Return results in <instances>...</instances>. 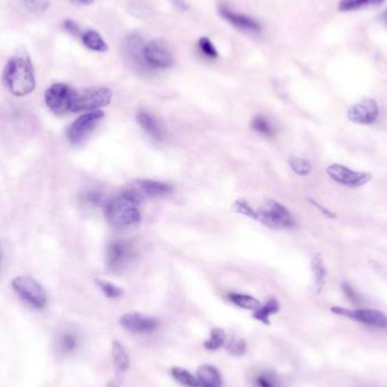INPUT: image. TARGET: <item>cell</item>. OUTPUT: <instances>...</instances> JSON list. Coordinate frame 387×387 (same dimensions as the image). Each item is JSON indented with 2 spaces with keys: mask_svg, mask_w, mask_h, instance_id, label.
Here are the masks:
<instances>
[{
  "mask_svg": "<svg viewBox=\"0 0 387 387\" xmlns=\"http://www.w3.org/2000/svg\"><path fill=\"white\" fill-rule=\"evenodd\" d=\"M1 80L5 87L15 97H25L36 90L34 67L27 51L20 49L7 60Z\"/></svg>",
  "mask_w": 387,
  "mask_h": 387,
  "instance_id": "obj_1",
  "label": "cell"
},
{
  "mask_svg": "<svg viewBox=\"0 0 387 387\" xmlns=\"http://www.w3.org/2000/svg\"><path fill=\"white\" fill-rule=\"evenodd\" d=\"M143 202L141 196L129 187L106 203V219L115 228L128 229L135 227L142 220L139 205Z\"/></svg>",
  "mask_w": 387,
  "mask_h": 387,
  "instance_id": "obj_2",
  "label": "cell"
},
{
  "mask_svg": "<svg viewBox=\"0 0 387 387\" xmlns=\"http://www.w3.org/2000/svg\"><path fill=\"white\" fill-rule=\"evenodd\" d=\"M113 100V91L108 87H92L77 92L71 113H91L108 106Z\"/></svg>",
  "mask_w": 387,
  "mask_h": 387,
  "instance_id": "obj_3",
  "label": "cell"
},
{
  "mask_svg": "<svg viewBox=\"0 0 387 387\" xmlns=\"http://www.w3.org/2000/svg\"><path fill=\"white\" fill-rule=\"evenodd\" d=\"M13 289L24 302L36 309H43L48 304L45 290L36 279L31 276H17L12 282Z\"/></svg>",
  "mask_w": 387,
  "mask_h": 387,
  "instance_id": "obj_4",
  "label": "cell"
},
{
  "mask_svg": "<svg viewBox=\"0 0 387 387\" xmlns=\"http://www.w3.org/2000/svg\"><path fill=\"white\" fill-rule=\"evenodd\" d=\"M136 256V251L127 240H115L106 247V264L111 272H122Z\"/></svg>",
  "mask_w": 387,
  "mask_h": 387,
  "instance_id": "obj_5",
  "label": "cell"
},
{
  "mask_svg": "<svg viewBox=\"0 0 387 387\" xmlns=\"http://www.w3.org/2000/svg\"><path fill=\"white\" fill-rule=\"evenodd\" d=\"M77 91L65 83H55L45 91V100L48 108L57 113L65 115L71 113Z\"/></svg>",
  "mask_w": 387,
  "mask_h": 387,
  "instance_id": "obj_6",
  "label": "cell"
},
{
  "mask_svg": "<svg viewBox=\"0 0 387 387\" xmlns=\"http://www.w3.org/2000/svg\"><path fill=\"white\" fill-rule=\"evenodd\" d=\"M145 62L151 69H170L175 64V58L172 55L168 43L163 40H152L145 45Z\"/></svg>",
  "mask_w": 387,
  "mask_h": 387,
  "instance_id": "obj_7",
  "label": "cell"
},
{
  "mask_svg": "<svg viewBox=\"0 0 387 387\" xmlns=\"http://www.w3.org/2000/svg\"><path fill=\"white\" fill-rule=\"evenodd\" d=\"M260 213V220L272 228H293L295 219L287 207L276 201H269Z\"/></svg>",
  "mask_w": 387,
  "mask_h": 387,
  "instance_id": "obj_8",
  "label": "cell"
},
{
  "mask_svg": "<svg viewBox=\"0 0 387 387\" xmlns=\"http://www.w3.org/2000/svg\"><path fill=\"white\" fill-rule=\"evenodd\" d=\"M326 172L332 181L349 188L365 186L367 183L372 181V174L370 172L356 171L339 163L328 166Z\"/></svg>",
  "mask_w": 387,
  "mask_h": 387,
  "instance_id": "obj_9",
  "label": "cell"
},
{
  "mask_svg": "<svg viewBox=\"0 0 387 387\" xmlns=\"http://www.w3.org/2000/svg\"><path fill=\"white\" fill-rule=\"evenodd\" d=\"M332 313L337 314L339 316H344L346 318L353 319L356 322L364 324L374 328H387V316L383 311L376 309H349V308L333 307Z\"/></svg>",
  "mask_w": 387,
  "mask_h": 387,
  "instance_id": "obj_10",
  "label": "cell"
},
{
  "mask_svg": "<svg viewBox=\"0 0 387 387\" xmlns=\"http://www.w3.org/2000/svg\"><path fill=\"white\" fill-rule=\"evenodd\" d=\"M104 118V113L101 110H95V111L80 115L67 129V137H69V142L73 144H78L82 142Z\"/></svg>",
  "mask_w": 387,
  "mask_h": 387,
  "instance_id": "obj_11",
  "label": "cell"
},
{
  "mask_svg": "<svg viewBox=\"0 0 387 387\" xmlns=\"http://www.w3.org/2000/svg\"><path fill=\"white\" fill-rule=\"evenodd\" d=\"M379 117V106L374 99H364L350 106L348 119L358 125H372Z\"/></svg>",
  "mask_w": 387,
  "mask_h": 387,
  "instance_id": "obj_12",
  "label": "cell"
},
{
  "mask_svg": "<svg viewBox=\"0 0 387 387\" xmlns=\"http://www.w3.org/2000/svg\"><path fill=\"white\" fill-rule=\"evenodd\" d=\"M120 324L127 331L136 335L153 333L159 328V322L157 319L139 313L125 314L120 318Z\"/></svg>",
  "mask_w": 387,
  "mask_h": 387,
  "instance_id": "obj_13",
  "label": "cell"
},
{
  "mask_svg": "<svg viewBox=\"0 0 387 387\" xmlns=\"http://www.w3.org/2000/svg\"><path fill=\"white\" fill-rule=\"evenodd\" d=\"M129 187L141 196L143 201L146 198L164 197L174 192L171 185L152 179H139Z\"/></svg>",
  "mask_w": 387,
  "mask_h": 387,
  "instance_id": "obj_14",
  "label": "cell"
},
{
  "mask_svg": "<svg viewBox=\"0 0 387 387\" xmlns=\"http://www.w3.org/2000/svg\"><path fill=\"white\" fill-rule=\"evenodd\" d=\"M220 15L225 18V21L232 24L234 27L239 30L246 31V32L260 33L262 30V27L258 21H255L254 18L251 16L244 15L240 13H236L227 6V5H221L219 8Z\"/></svg>",
  "mask_w": 387,
  "mask_h": 387,
  "instance_id": "obj_15",
  "label": "cell"
},
{
  "mask_svg": "<svg viewBox=\"0 0 387 387\" xmlns=\"http://www.w3.org/2000/svg\"><path fill=\"white\" fill-rule=\"evenodd\" d=\"M80 335L71 328H64L55 339L56 351L62 357L75 353L80 348Z\"/></svg>",
  "mask_w": 387,
  "mask_h": 387,
  "instance_id": "obj_16",
  "label": "cell"
},
{
  "mask_svg": "<svg viewBox=\"0 0 387 387\" xmlns=\"http://www.w3.org/2000/svg\"><path fill=\"white\" fill-rule=\"evenodd\" d=\"M137 122L146 133L155 139V141H162L166 136L162 125L160 124L159 120L155 118V115H152L145 110H139L136 113Z\"/></svg>",
  "mask_w": 387,
  "mask_h": 387,
  "instance_id": "obj_17",
  "label": "cell"
},
{
  "mask_svg": "<svg viewBox=\"0 0 387 387\" xmlns=\"http://www.w3.org/2000/svg\"><path fill=\"white\" fill-rule=\"evenodd\" d=\"M198 387H221L222 377L219 370L211 365H203L197 370Z\"/></svg>",
  "mask_w": 387,
  "mask_h": 387,
  "instance_id": "obj_18",
  "label": "cell"
},
{
  "mask_svg": "<svg viewBox=\"0 0 387 387\" xmlns=\"http://www.w3.org/2000/svg\"><path fill=\"white\" fill-rule=\"evenodd\" d=\"M311 271L314 275V291L319 295L325 287L326 276H328L325 263L321 255H315L311 260Z\"/></svg>",
  "mask_w": 387,
  "mask_h": 387,
  "instance_id": "obj_19",
  "label": "cell"
},
{
  "mask_svg": "<svg viewBox=\"0 0 387 387\" xmlns=\"http://www.w3.org/2000/svg\"><path fill=\"white\" fill-rule=\"evenodd\" d=\"M144 40L137 34H132L126 38V50L127 53H129V56L132 57V59L134 62H136L139 65L146 66L144 58V49H145Z\"/></svg>",
  "mask_w": 387,
  "mask_h": 387,
  "instance_id": "obj_20",
  "label": "cell"
},
{
  "mask_svg": "<svg viewBox=\"0 0 387 387\" xmlns=\"http://www.w3.org/2000/svg\"><path fill=\"white\" fill-rule=\"evenodd\" d=\"M111 357H113V366L119 375H122L129 370L130 359L125 346L118 341L113 343V350H111Z\"/></svg>",
  "mask_w": 387,
  "mask_h": 387,
  "instance_id": "obj_21",
  "label": "cell"
},
{
  "mask_svg": "<svg viewBox=\"0 0 387 387\" xmlns=\"http://www.w3.org/2000/svg\"><path fill=\"white\" fill-rule=\"evenodd\" d=\"M80 40L90 50L95 51V52H106V51H108V45H106V42L104 41V38L101 36L98 31H84L82 36H80Z\"/></svg>",
  "mask_w": 387,
  "mask_h": 387,
  "instance_id": "obj_22",
  "label": "cell"
},
{
  "mask_svg": "<svg viewBox=\"0 0 387 387\" xmlns=\"http://www.w3.org/2000/svg\"><path fill=\"white\" fill-rule=\"evenodd\" d=\"M279 311H280V304L278 300L269 299L264 306H260L258 311H254V318L258 322L263 323L265 325H269V318Z\"/></svg>",
  "mask_w": 387,
  "mask_h": 387,
  "instance_id": "obj_23",
  "label": "cell"
},
{
  "mask_svg": "<svg viewBox=\"0 0 387 387\" xmlns=\"http://www.w3.org/2000/svg\"><path fill=\"white\" fill-rule=\"evenodd\" d=\"M227 333L223 328H216L211 331L209 339L204 342L205 349L209 351H216L221 349L222 346L227 343Z\"/></svg>",
  "mask_w": 387,
  "mask_h": 387,
  "instance_id": "obj_24",
  "label": "cell"
},
{
  "mask_svg": "<svg viewBox=\"0 0 387 387\" xmlns=\"http://www.w3.org/2000/svg\"><path fill=\"white\" fill-rule=\"evenodd\" d=\"M229 300L232 304H236L237 307L247 309V311H258L260 307V302L254 297L241 295V293H230Z\"/></svg>",
  "mask_w": 387,
  "mask_h": 387,
  "instance_id": "obj_25",
  "label": "cell"
},
{
  "mask_svg": "<svg viewBox=\"0 0 387 387\" xmlns=\"http://www.w3.org/2000/svg\"><path fill=\"white\" fill-rule=\"evenodd\" d=\"M290 168L295 174L300 176V177H307L311 175L313 171V166H311V161H308L307 159L299 157H291L288 160Z\"/></svg>",
  "mask_w": 387,
  "mask_h": 387,
  "instance_id": "obj_26",
  "label": "cell"
},
{
  "mask_svg": "<svg viewBox=\"0 0 387 387\" xmlns=\"http://www.w3.org/2000/svg\"><path fill=\"white\" fill-rule=\"evenodd\" d=\"M385 0H341L339 10L350 12L366 6H379Z\"/></svg>",
  "mask_w": 387,
  "mask_h": 387,
  "instance_id": "obj_27",
  "label": "cell"
},
{
  "mask_svg": "<svg viewBox=\"0 0 387 387\" xmlns=\"http://www.w3.org/2000/svg\"><path fill=\"white\" fill-rule=\"evenodd\" d=\"M171 375L179 384L183 385V386L198 387L197 377H195L192 372L187 370L176 367V368H172Z\"/></svg>",
  "mask_w": 387,
  "mask_h": 387,
  "instance_id": "obj_28",
  "label": "cell"
},
{
  "mask_svg": "<svg viewBox=\"0 0 387 387\" xmlns=\"http://www.w3.org/2000/svg\"><path fill=\"white\" fill-rule=\"evenodd\" d=\"M251 128L256 130L258 133L263 134L265 136H274L275 128L269 119L265 118L263 115H258L253 119L251 122Z\"/></svg>",
  "mask_w": 387,
  "mask_h": 387,
  "instance_id": "obj_29",
  "label": "cell"
},
{
  "mask_svg": "<svg viewBox=\"0 0 387 387\" xmlns=\"http://www.w3.org/2000/svg\"><path fill=\"white\" fill-rule=\"evenodd\" d=\"M24 8L33 15H42L50 7V0H21Z\"/></svg>",
  "mask_w": 387,
  "mask_h": 387,
  "instance_id": "obj_30",
  "label": "cell"
},
{
  "mask_svg": "<svg viewBox=\"0 0 387 387\" xmlns=\"http://www.w3.org/2000/svg\"><path fill=\"white\" fill-rule=\"evenodd\" d=\"M95 283L100 288L101 291L104 293V296L110 299L120 298L122 296V288L117 287L115 284L97 279Z\"/></svg>",
  "mask_w": 387,
  "mask_h": 387,
  "instance_id": "obj_31",
  "label": "cell"
},
{
  "mask_svg": "<svg viewBox=\"0 0 387 387\" xmlns=\"http://www.w3.org/2000/svg\"><path fill=\"white\" fill-rule=\"evenodd\" d=\"M229 353L236 357H241L247 351V342L241 337H232L225 343Z\"/></svg>",
  "mask_w": 387,
  "mask_h": 387,
  "instance_id": "obj_32",
  "label": "cell"
},
{
  "mask_svg": "<svg viewBox=\"0 0 387 387\" xmlns=\"http://www.w3.org/2000/svg\"><path fill=\"white\" fill-rule=\"evenodd\" d=\"M234 209L237 213L248 216L251 219L256 220V221L260 220L258 211L255 210L254 207L251 206L248 202L245 201V199H238V201L234 202Z\"/></svg>",
  "mask_w": 387,
  "mask_h": 387,
  "instance_id": "obj_33",
  "label": "cell"
},
{
  "mask_svg": "<svg viewBox=\"0 0 387 387\" xmlns=\"http://www.w3.org/2000/svg\"><path fill=\"white\" fill-rule=\"evenodd\" d=\"M198 48H199V51H201L205 57H207V58L214 59V58H218V57H219V53H218L216 48L214 47L210 38H206V36H203V38L198 40Z\"/></svg>",
  "mask_w": 387,
  "mask_h": 387,
  "instance_id": "obj_34",
  "label": "cell"
},
{
  "mask_svg": "<svg viewBox=\"0 0 387 387\" xmlns=\"http://www.w3.org/2000/svg\"><path fill=\"white\" fill-rule=\"evenodd\" d=\"M82 203L87 205V206H98L101 203L100 192H95V190H89V192H86L85 194L82 196Z\"/></svg>",
  "mask_w": 387,
  "mask_h": 387,
  "instance_id": "obj_35",
  "label": "cell"
},
{
  "mask_svg": "<svg viewBox=\"0 0 387 387\" xmlns=\"http://www.w3.org/2000/svg\"><path fill=\"white\" fill-rule=\"evenodd\" d=\"M342 291L346 295V298L349 299L350 302H353V304H359L361 302L360 295L349 283H346V282L342 283Z\"/></svg>",
  "mask_w": 387,
  "mask_h": 387,
  "instance_id": "obj_36",
  "label": "cell"
},
{
  "mask_svg": "<svg viewBox=\"0 0 387 387\" xmlns=\"http://www.w3.org/2000/svg\"><path fill=\"white\" fill-rule=\"evenodd\" d=\"M256 385L258 387H279L278 383L273 376L269 374H260L256 379Z\"/></svg>",
  "mask_w": 387,
  "mask_h": 387,
  "instance_id": "obj_37",
  "label": "cell"
},
{
  "mask_svg": "<svg viewBox=\"0 0 387 387\" xmlns=\"http://www.w3.org/2000/svg\"><path fill=\"white\" fill-rule=\"evenodd\" d=\"M64 29H65L67 32L71 33V36H78V38H80V36H82V31H80V27H78V24L76 23V22L73 21V20H66V21H64Z\"/></svg>",
  "mask_w": 387,
  "mask_h": 387,
  "instance_id": "obj_38",
  "label": "cell"
},
{
  "mask_svg": "<svg viewBox=\"0 0 387 387\" xmlns=\"http://www.w3.org/2000/svg\"><path fill=\"white\" fill-rule=\"evenodd\" d=\"M308 201L311 202V204L316 207L317 210L321 211L326 218H330V219H335L337 218L335 212H332L331 210H328L326 207L323 206L322 204H319L318 202L315 201L313 198H308Z\"/></svg>",
  "mask_w": 387,
  "mask_h": 387,
  "instance_id": "obj_39",
  "label": "cell"
},
{
  "mask_svg": "<svg viewBox=\"0 0 387 387\" xmlns=\"http://www.w3.org/2000/svg\"><path fill=\"white\" fill-rule=\"evenodd\" d=\"M171 1L176 9L181 13L186 12V10L190 9V5H188L186 0H171Z\"/></svg>",
  "mask_w": 387,
  "mask_h": 387,
  "instance_id": "obj_40",
  "label": "cell"
},
{
  "mask_svg": "<svg viewBox=\"0 0 387 387\" xmlns=\"http://www.w3.org/2000/svg\"><path fill=\"white\" fill-rule=\"evenodd\" d=\"M71 3H76V5H82V6H89L94 3V0H69Z\"/></svg>",
  "mask_w": 387,
  "mask_h": 387,
  "instance_id": "obj_41",
  "label": "cell"
},
{
  "mask_svg": "<svg viewBox=\"0 0 387 387\" xmlns=\"http://www.w3.org/2000/svg\"><path fill=\"white\" fill-rule=\"evenodd\" d=\"M386 20H387V13H386Z\"/></svg>",
  "mask_w": 387,
  "mask_h": 387,
  "instance_id": "obj_42",
  "label": "cell"
},
{
  "mask_svg": "<svg viewBox=\"0 0 387 387\" xmlns=\"http://www.w3.org/2000/svg\"><path fill=\"white\" fill-rule=\"evenodd\" d=\"M367 387H374V386H367Z\"/></svg>",
  "mask_w": 387,
  "mask_h": 387,
  "instance_id": "obj_43",
  "label": "cell"
},
{
  "mask_svg": "<svg viewBox=\"0 0 387 387\" xmlns=\"http://www.w3.org/2000/svg\"><path fill=\"white\" fill-rule=\"evenodd\" d=\"M0 258H1V255H0Z\"/></svg>",
  "mask_w": 387,
  "mask_h": 387,
  "instance_id": "obj_44",
  "label": "cell"
}]
</instances>
